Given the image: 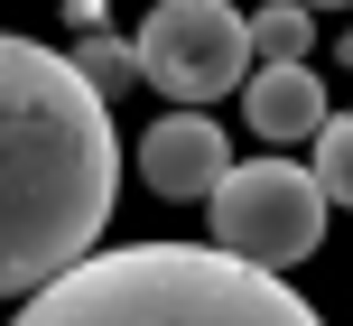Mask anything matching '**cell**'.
<instances>
[{
  "mask_svg": "<svg viewBox=\"0 0 353 326\" xmlns=\"http://www.w3.org/2000/svg\"><path fill=\"white\" fill-rule=\"evenodd\" d=\"M121 186L112 103L84 56L0 28V298L47 289L93 252Z\"/></svg>",
  "mask_w": 353,
  "mask_h": 326,
  "instance_id": "obj_1",
  "label": "cell"
},
{
  "mask_svg": "<svg viewBox=\"0 0 353 326\" xmlns=\"http://www.w3.org/2000/svg\"><path fill=\"white\" fill-rule=\"evenodd\" d=\"M10 326H325V317L261 261L205 252V242H121L28 289Z\"/></svg>",
  "mask_w": 353,
  "mask_h": 326,
  "instance_id": "obj_2",
  "label": "cell"
},
{
  "mask_svg": "<svg viewBox=\"0 0 353 326\" xmlns=\"http://www.w3.org/2000/svg\"><path fill=\"white\" fill-rule=\"evenodd\" d=\"M205 215H214V252L288 271V261H307L316 233H325V186H316V168H288V159L261 149L251 168H232L205 196Z\"/></svg>",
  "mask_w": 353,
  "mask_h": 326,
  "instance_id": "obj_3",
  "label": "cell"
},
{
  "mask_svg": "<svg viewBox=\"0 0 353 326\" xmlns=\"http://www.w3.org/2000/svg\"><path fill=\"white\" fill-rule=\"evenodd\" d=\"M140 75L168 93L176 112H205L214 93L251 84V19L232 0H159L140 19Z\"/></svg>",
  "mask_w": 353,
  "mask_h": 326,
  "instance_id": "obj_4",
  "label": "cell"
},
{
  "mask_svg": "<svg viewBox=\"0 0 353 326\" xmlns=\"http://www.w3.org/2000/svg\"><path fill=\"white\" fill-rule=\"evenodd\" d=\"M223 178H232V149H223V131H214L205 112H159V122L140 131V186H149V196L195 205V196H214Z\"/></svg>",
  "mask_w": 353,
  "mask_h": 326,
  "instance_id": "obj_5",
  "label": "cell"
},
{
  "mask_svg": "<svg viewBox=\"0 0 353 326\" xmlns=\"http://www.w3.org/2000/svg\"><path fill=\"white\" fill-rule=\"evenodd\" d=\"M242 122L261 131L270 149L279 140H316L335 112H325V84H316V66H261L242 84Z\"/></svg>",
  "mask_w": 353,
  "mask_h": 326,
  "instance_id": "obj_6",
  "label": "cell"
},
{
  "mask_svg": "<svg viewBox=\"0 0 353 326\" xmlns=\"http://www.w3.org/2000/svg\"><path fill=\"white\" fill-rule=\"evenodd\" d=\"M307 47H316V28H307L298 0H279V10L251 19V56H261V66H307Z\"/></svg>",
  "mask_w": 353,
  "mask_h": 326,
  "instance_id": "obj_7",
  "label": "cell"
},
{
  "mask_svg": "<svg viewBox=\"0 0 353 326\" xmlns=\"http://www.w3.org/2000/svg\"><path fill=\"white\" fill-rule=\"evenodd\" d=\"M316 186H325V205H353V112L316 131Z\"/></svg>",
  "mask_w": 353,
  "mask_h": 326,
  "instance_id": "obj_8",
  "label": "cell"
},
{
  "mask_svg": "<svg viewBox=\"0 0 353 326\" xmlns=\"http://www.w3.org/2000/svg\"><path fill=\"white\" fill-rule=\"evenodd\" d=\"M298 10H353V0H298Z\"/></svg>",
  "mask_w": 353,
  "mask_h": 326,
  "instance_id": "obj_9",
  "label": "cell"
},
{
  "mask_svg": "<svg viewBox=\"0 0 353 326\" xmlns=\"http://www.w3.org/2000/svg\"><path fill=\"white\" fill-rule=\"evenodd\" d=\"M335 47H344V66H353V37H335Z\"/></svg>",
  "mask_w": 353,
  "mask_h": 326,
  "instance_id": "obj_10",
  "label": "cell"
}]
</instances>
